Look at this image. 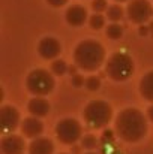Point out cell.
Here are the masks:
<instances>
[{
    "label": "cell",
    "mask_w": 153,
    "mask_h": 154,
    "mask_svg": "<svg viewBox=\"0 0 153 154\" xmlns=\"http://www.w3.org/2000/svg\"><path fill=\"white\" fill-rule=\"evenodd\" d=\"M21 132L26 138L35 139L38 136H41V133L44 132V124L38 117H27L21 121Z\"/></svg>",
    "instance_id": "cell-12"
},
{
    "label": "cell",
    "mask_w": 153,
    "mask_h": 154,
    "mask_svg": "<svg viewBox=\"0 0 153 154\" xmlns=\"http://www.w3.org/2000/svg\"><path fill=\"white\" fill-rule=\"evenodd\" d=\"M56 81L53 72L45 69H35L26 78V87L33 96H47L54 90Z\"/></svg>",
    "instance_id": "cell-5"
},
{
    "label": "cell",
    "mask_w": 153,
    "mask_h": 154,
    "mask_svg": "<svg viewBox=\"0 0 153 154\" xmlns=\"http://www.w3.org/2000/svg\"><path fill=\"white\" fill-rule=\"evenodd\" d=\"M150 30H153V23H152V24H150Z\"/></svg>",
    "instance_id": "cell-29"
},
{
    "label": "cell",
    "mask_w": 153,
    "mask_h": 154,
    "mask_svg": "<svg viewBox=\"0 0 153 154\" xmlns=\"http://www.w3.org/2000/svg\"><path fill=\"white\" fill-rule=\"evenodd\" d=\"M92 9H93L96 14H101L104 11H107V9H108L107 0H93V2H92Z\"/></svg>",
    "instance_id": "cell-22"
},
{
    "label": "cell",
    "mask_w": 153,
    "mask_h": 154,
    "mask_svg": "<svg viewBox=\"0 0 153 154\" xmlns=\"http://www.w3.org/2000/svg\"><path fill=\"white\" fill-rule=\"evenodd\" d=\"M147 118L153 123V105L152 106H149V109H147Z\"/></svg>",
    "instance_id": "cell-26"
},
{
    "label": "cell",
    "mask_w": 153,
    "mask_h": 154,
    "mask_svg": "<svg viewBox=\"0 0 153 154\" xmlns=\"http://www.w3.org/2000/svg\"><path fill=\"white\" fill-rule=\"evenodd\" d=\"M86 154H96V153H86Z\"/></svg>",
    "instance_id": "cell-30"
},
{
    "label": "cell",
    "mask_w": 153,
    "mask_h": 154,
    "mask_svg": "<svg viewBox=\"0 0 153 154\" xmlns=\"http://www.w3.org/2000/svg\"><path fill=\"white\" fill-rule=\"evenodd\" d=\"M135 64L129 54L126 52H114L108 61L105 63V73L117 82L126 81L134 73Z\"/></svg>",
    "instance_id": "cell-3"
},
{
    "label": "cell",
    "mask_w": 153,
    "mask_h": 154,
    "mask_svg": "<svg viewBox=\"0 0 153 154\" xmlns=\"http://www.w3.org/2000/svg\"><path fill=\"white\" fill-rule=\"evenodd\" d=\"M27 109H29L30 115L38 117V118H42V117H47V115L50 114L51 105L48 103V100L44 99L42 96H36V97H33V99L29 100Z\"/></svg>",
    "instance_id": "cell-13"
},
{
    "label": "cell",
    "mask_w": 153,
    "mask_h": 154,
    "mask_svg": "<svg viewBox=\"0 0 153 154\" xmlns=\"http://www.w3.org/2000/svg\"><path fill=\"white\" fill-rule=\"evenodd\" d=\"M123 15H125V12H123V8H122L120 5H111V6H108V9H107V17H108V20L113 21V23L120 21V20L123 18Z\"/></svg>",
    "instance_id": "cell-16"
},
{
    "label": "cell",
    "mask_w": 153,
    "mask_h": 154,
    "mask_svg": "<svg viewBox=\"0 0 153 154\" xmlns=\"http://www.w3.org/2000/svg\"><path fill=\"white\" fill-rule=\"evenodd\" d=\"M140 94L153 103V70L146 73L140 81Z\"/></svg>",
    "instance_id": "cell-15"
},
{
    "label": "cell",
    "mask_w": 153,
    "mask_h": 154,
    "mask_svg": "<svg viewBox=\"0 0 153 154\" xmlns=\"http://www.w3.org/2000/svg\"><path fill=\"white\" fill-rule=\"evenodd\" d=\"M60 154H66V153H60Z\"/></svg>",
    "instance_id": "cell-31"
},
{
    "label": "cell",
    "mask_w": 153,
    "mask_h": 154,
    "mask_svg": "<svg viewBox=\"0 0 153 154\" xmlns=\"http://www.w3.org/2000/svg\"><path fill=\"white\" fill-rule=\"evenodd\" d=\"M81 147L86 150H95L99 147V139L95 135H84L81 138Z\"/></svg>",
    "instance_id": "cell-19"
},
{
    "label": "cell",
    "mask_w": 153,
    "mask_h": 154,
    "mask_svg": "<svg viewBox=\"0 0 153 154\" xmlns=\"http://www.w3.org/2000/svg\"><path fill=\"white\" fill-rule=\"evenodd\" d=\"M74 61L80 69L95 72L105 61V50L98 41H81L74 50Z\"/></svg>",
    "instance_id": "cell-2"
},
{
    "label": "cell",
    "mask_w": 153,
    "mask_h": 154,
    "mask_svg": "<svg viewBox=\"0 0 153 154\" xmlns=\"http://www.w3.org/2000/svg\"><path fill=\"white\" fill-rule=\"evenodd\" d=\"M68 2H69V0H47V3L51 5V6H54V8H62V6H65Z\"/></svg>",
    "instance_id": "cell-24"
},
{
    "label": "cell",
    "mask_w": 153,
    "mask_h": 154,
    "mask_svg": "<svg viewBox=\"0 0 153 154\" xmlns=\"http://www.w3.org/2000/svg\"><path fill=\"white\" fill-rule=\"evenodd\" d=\"M116 2H129V0H116Z\"/></svg>",
    "instance_id": "cell-28"
},
{
    "label": "cell",
    "mask_w": 153,
    "mask_h": 154,
    "mask_svg": "<svg viewBox=\"0 0 153 154\" xmlns=\"http://www.w3.org/2000/svg\"><path fill=\"white\" fill-rule=\"evenodd\" d=\"M71 84H72L75 88H80V87H83V85L86 84V79H84V76H83V75L75 73V75H72V76H71Z\"/></svg>",
    "instance_id": "cell-23"
},
{
    "label": "cell",
    "mask_w": 153,
    "mask_h": 154,
    "mask_svg": "<svg viewBox=\"0 0 153 154\" xmlns=\"http://www.w3.org/2000/svg\"><path fill=\"white\" fill-rule=\"evenodd\" d=\"M105 33H107V38H110L111 41H117V39H120L123 36V29H122V26L119 23H113V24H110L107 27Z\"/></svg>",
    "instance_id": "cell-17"
},
{
    "label": "cell",
    "mask_w": 153,
    "mask_h": 154,
    "mask_svg": "<svg viewBox=\"0 0 153 154\" xmlns=\"http://www.w3.org/2000/svg\"><path fill=\"white\" fill-rule=\"evenodd\" d=\"M26 148L24 139L14 133H6L0 139V151L2 154H23Z\"/></svg>",
    "instance_id": "cell-9"
},
{
    "label": "cell",
    "mask_w": 153,
    "mask_h": 154,
    "mask_svg": "<svg viewBox=\"0 0 153 154\" xmlns=\"http://www.w3.org/2000/svg\"><path fill=\"white\" fill-rule=\"evenodd\" d=\"M78 69H80V67H78L77 64H74V66H71V67L68 69V72H69V75L72 76V75H75V73H77V70H78Z\"/></svg>",
    "instance_id": "cell-25"
},
{
    "label": "cell",
    "mask_w": 153,
    "mask_h": 154,
    "mask_svg": "<svg viewBox=\"0 0 153 154\" xmlns=\"http://www.w3.org/2000/svg\"><path fill=\"white\" fill-rule=\"evenodd\" d=\"M89 26L92 30H101L102 27L105 26V18L102 17L101 14H93L90 18H89Z\"/></svg>",
    "instance_id": "cell-20"
},
{
    "label": "cell",
    "mask_w": 153,
    "mask_h": 154,
    "mask_svg": "<svg viewBox=\"0 0 153 154\" xmlns=\"http://www.w3.org/2000/svg\"><path fill=\"white\" fill-rule=\"evenodd\" d=\"M84 121L93 129H104L113 118V108L104 100H92L83 111Z\"/></svg>",
    "instance_id": "cell-4"
},
{
    "label": "cell",
    "mask_w": 153,
    "mask_h": 154,
    "mask_svg": "<svg viewBox=\"0 0 153 154\" xmlns=\"http://www.w3.org/2000/svg\"><path fill=\"white\" fill-rule=\"evenodd\" d=\"M56 136L65 145H74L83 138V127L75 118H63L56 124Z\"/></svg>",
    "instance_id": "cell-6"
},
{
    "label": "cell",
    "mask_w": 153,
    "mask_h": 154,
    "mask_svg": "<svg viewBox=\"0 0 153 154\" xmlns=\"http://www.w3.org/2000/svg\"><path fill=\"white\" fill-rule=\"evenodd\" d=\"M54 153V144L48 138L38 136L32 139L29 144V154H53Z\"/></svg>",
    "instance_id": "cell-14"
},
{
    "label": "cell",
    "mask_w": 153,
    "mask_h": 154,
    "mask_svg": "<svg viewBox=\"0 0 153 154\" xmlns=\"http://www.w3.org/2000/svg\"><path fill=\"white\" fill-rule=\"evenodd\" d=\"M38 52L45 60H56L60 55V52H62V45H60V42L56 38L47 36V38H44V39L39 41V44H38Z\"/></svg>",
    "instance_id": "cell-10"
},
{
    "label": "cell",
    "mask_w": 153,
    "mask_h": 154,
    "mask_svg": "<svg viewBox=\"0 0 153 154\" xmlns=\"http://www.w3.org/2000/svg\"><path fill=\"white\" fill-rule=\"evenodd\" d=\"M126 14L134 24H144L153 15V8L149 0H129Z\"/></svg>",
    "instance_id": "cell-7"
},
{
    "label": "cell",
    "mask_w": 153,
    "mask_h": 154,
    "mask_svg": "<svg viewBox=\"0 0 153 154\" xmlns=\"http://www.w3.org/2000/svg\"><path fill=\"white\" fill-rule=\"evenodd\" d=\"M20 126V112L15 106L12 105H3L0 108V127L2 132L12 133L17 127Z\"/></svg>",
    "instance_id": "cell-8"
},
{
    "label": "cell",
    "mask_w": 153,
    "mask_h": 154,
    "mask_svg": "<svg viewBox=\"0 0 153 154\" xmlns=\"http://www.w3.org/2000/svg\"><path fill=\"white\" fill-rule=\"evenodd\" d=\"M84 87H86L89 91H96V90L101 88V79H99L98 76H89V78H86Z\"/></svg>",
    "instance_id": "cell-21"
},
{
    "label": "cell",
    "mask_w": 153,
    "mask_h": 154,
    "mask_svg": "<svg viewBox=\"0 0 153 154\" xmlns=\"http://www.w3.org/2000/svg\"><path fill=\"white\" fill-rule=\"evenodd\" d=\"M116 135L125 142H138L141 141L149 130L147 120L144 114L137 108H126L116 117L114 121Z\"/></svg>",
    "instance_id": "cell-1"
},
{
    "label": "cell",
    "mask_w": 153,
    "mask_h": 154,
    "mask_svg": "<svg viewBox=\"0 0 153 154\" xmlns=\"http://www.w3.org/2000/svg\"><path fill=\"white\" fill-rule=\"evenodd\" d=\"M149 29H150V27L141 26V27H140V35H147V33H149Z\"/></svg>",
    "instance_id": "cell-27"
},
{
    "label": "cell",
    "mask_w": 153,
    "mask_h": 154,
    "mask_svg": "<svg viewBox=\"0 0 153 154\" xmlns=\"http://www.w3.org/2000/svg\"><path fill=\"white\" fill-rule=\"evenodd\" d=\"M66 23L72 27H81L86 21H87V11L84 6L81 5H72L68 8L66 14H65Z\"/></svg>",
    "instance_id": "cell-11"
},
{
    "label": "cell",
    "mask_w": 153,
    "mask_h": 154,
    "mask_svg": "<svg viewBox=\"0 0 153 154\" xmlns=\"http://www.w3.org/2000/svg\"><path fill=\"white\" fill-rule=\"evenodd\" d=\"M68 64H66V61L65 60H62V58H56L53 63H51V72L54 73V75H57V76H63L66 72H68Z\"/></svg>",
    "instance_id": "cell-18"
}]
</instances>
